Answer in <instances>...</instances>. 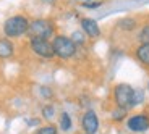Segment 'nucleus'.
Here are the masks:
<instances>
[{
  "label": "nucleus",
  "instance_id": "1",
  "mask_svg": "<svg viewBox=\"0 0 149 134\" xmlns=\"http://www.w3.org/2000/svg\"><path fill=\"white\" fill-rule=\"evenodd\" d=\"M113 97H115L118 108L128 110V108H133L134 105H138L143 100V92L138 89H133L130 84H118L113 90Z\"/></svg>",
  "mask_w": 149,
  "mask_h": 134
},
{
  "label": "nucleus",
  "instance_id": "2",
  "mask_svg": "<svg viewBox=\"0 0 149 134\" xmlns=\"http://www.w3.org/2000/svg\"><path fill=\"white\" fill-rule=\"evenodd\" d=\"M28 29H29V21L24 16H19V15L8 18L3 24V32L7 34L8 37L23 36L24 32H28Z\"/></svg>",
  "mask_w": 149,
  "mask_h": 134
},
{
  "label": "nucleus",
  "instance_id": "3",
  "mask_svg": "<svg viewBox=\"0 0 149 134\" xmlns=\"http://www.w3.org/2000/svg\"><path fill=\"white\" fill-rule=\"evenodd\" d=\"M52 47H54V53L60 58H70L76 52L74 42L67 36H57L52 42Z\"/></svg>",
  "mask_w": 149,
  "mask_h": 134
},
{
  "label": "nucleus",
  "instance_id": "4",
  "mask_svg": "<svg viewBox=\"0 0 149 134\" xmlns=\"http://www.w3.org/2000/svg\"><path fill=\"white\" fill-rule=\"evenodd\" d=\"M28 32H29L31 39H45L47 41L49 37H52L54 26L52 23L47 21V19H36V21L29 23Z\"/></svg>",
  "mask_w": 149,
  "mask_h": 134
},
{
  "label": "nucleus",
  "instance_id": "5",
  "mask_svg": "<svg viewBox=\"0 0 149 134\" xmlns=\"http://www.w3.org/2000/svg\"><path fill=\"white\" fill-rule=\"evenodd\" d=\"M31 48L36 55L44 57V58H50V57L55 55L52 44L45 39H31Z\"/></svg>",
  "mask_w": 149,
  "mask_h": 134
},
{
  "label": "nucleus",
  "instance_id": "6",
  "mask_svg": "<svg viewBox=\"0 0 149 134\" xmlns=\"http://www.w3.org/2000/svg\"><path fill=\"white\" fill-rule=\"evenodd\" d=\"M81 124H83V129H84L86 134H96L97 129H99V118H97L96 112L94 110H88L83 115Z\"/></svg>",
  "mask_w": 149,
  "mask_h": 134
},
{
  "label": "nucleus",
  "instance_id": "7",
  "mask_svg": "<svg viewBox=\"0 0 149 134\" xmlns=\"http://www.w3.org/2000/svg\"><path fill=\"white\" fill-rule=\"evenodd\" d=\"M127 126L130 131L133 133H144L149 129V118L146 115H133L130 119L127 121Z\"/></svg>",
  "mask_w": 149,
  "mask_h": 134
},
{
  "label": "nucleus",
  "instance_id": "8",
  "mask_svg": "<svg viewBox=\"0 0 149 134\" xmlns=\"http://www.w3.org/2000/svg\"><path fill=\"white\" fill-rule=\"evenodd\" d=\"M81 28L89 37H99V36H101L99 24H97V21L93 18H83L81 19Z\"/></svg>",
  "mask_w": 149,
  "mask_h": 134
},
{
  "label": "nucleus",
  "instance_id": "9",
  "mask_svg": "<svg viewBox=\"0 0 149 134\" xmlns=\"http://www.w3.org/2000/svg\"><path fill=\"white\" fill-rule=\"evenodd\" d=\"M15 47L8 39H0V58H8L13 55Z\"/></svg>",
  "mask_w": 149,
  "mask_h": 134
},
{
  "label": "nucleus",
  "instance_id": "10",
  "mask_svg": "<svg viewBox=\"0 0 149 134\" xmlns=\"http://www.w3.org/2000/svg\"><path fill=\"white\" fill-rule=\"evenodd\" d=\"M136 57L139 58V61L149 66V45L148 44H141L136 50Z\"/></svg>",
  "mask_w": 149,
  "mask_h": 134
},
{
  "label": "nucleus",
  "instance_id": "11",
  "mask_svg": "<svg viewBox=\"0 0 149 134\" xmlns=\"http://www.w3.org/2000/svg\"><path fill=\"white\" fill-rule=\"evenodd\" d=\"M60 128L63 131H70L71 129V118L68 113H62L60 116Z\"/></svg>",
  "mask_w": 149,
  "mask_h": 134
},
{
  "label": "nucleus",
  "instance_id": "12",
  "mask_svg": "<svg viewBox=\"0 0 149 134\" xmlns=\"http://www.w3.org/2000/svg\"><path fill=\"white\" fill-rule=\"evenodd\" d=\"M34 134H57V128L54 124H47V126L39 128Z\"/></svg>",
  "mask_w": 149,
  "mask_h": 134
},
{
  "label": "nucleus",
  "instance_id": "13",
  "mask_svg": "<svg viewBox=\"0 0 149 134\" xmlns=\"http://www.w3.org/2000/svg\"><path fill=\"white\" fill-rule=\"evenodd\" d=\"M139 39L143 41V44H148L149 45V26L143 28V31L139 32Z\"/></svg>",
  "mask_w": 149,
  "mask_h": 134
},
{
  "label": "nucleus",
  "instance_id": "14",
  "mask_svg": "<svg viewBox=\"0 0 149 134\" xmlns=\"http://www.w3.org/2000/svg\"><path fill=\"white\" fill-rule=\"evenodd\" d=\"M42 113H44V116H45L47 119H50V118L54 116V107H52V105H47V107H44V108H42Z\"/></svg>",
  "mask_w": 149,
  "mask_h": 134
},
{
  "label": "nucleus",
  "instance_id": "15",
  "mask_svg": "<svg viewBox=\"0 0 149 134\" xmlns=\"http://www.w3.org/2000/svg\"><path fill=\"white\" fill-rule=\"evenodd\" d=\"M71 41H73L74 44H76V42H78V44H83V42H84V36L76 31V32H73V36H71Z\"/></svg>",
  "mask_w": 149,
  "mask_h": 134
},
{
  "label": "nucleus",
  "instance_id": "16",
  "mask_svg": "<svg viewBox=\"0 0 149 134\" xmlns=\"http://www.w3.org/2000/svg\"><path fill=\"white\" fill-rule=\"evenodd\" d=\"M120 26L125 28V29H131V28H134V21L133 19H122L120 21Z\"/></svg>",
  "mask_w": 149,
  "mask_h": 134
},
{
  "label": "nucleus",
  "instance_id": "17",
  "mask_svg": "<svg viewBox=\"0 0 149 134\" xmlns=\"http://www.w3.org/2000/svg\"><path fill=\"white\" fill-rule=\"evenodd\" d=\"M125 112H127V110H123V108L115 110V112H113V119H122L123 116H125Z\"/></svg>",
  "mask_w": 149,
  "mask_h": 134
},
{
  "label": "nucleus",
  "instance_id": "18",
  "mask_svg": "<svg viewBox=\"0 0 149 134\" xmlns=\"http://www.w3.org/2000/svg\"><path fill=\"white\" fill-rule=\"evenodd\" d=\"M86 7H89V8H96V7H99L101 3H84Z\"/></svg>",
  "mask_w": 149,
  "mask_h": 134
},
{
  "label": "nucleus",
  "instance_id": "19",
  "mask_svg": "<svg viewBox=\"0 0 149 134\" xmlns=\"http://www.w3.org/2000/svg\"><path fill=\"white\" fill-rule=\"evenodd\" d=\"M42 2H45V3H52V2H55V0H42Z\"/></svg>",
  "mask_w": 149,
  "mask_h": 134
}]
</instances>
